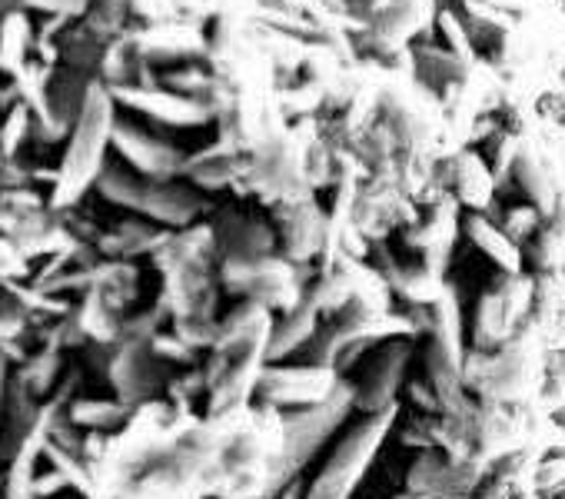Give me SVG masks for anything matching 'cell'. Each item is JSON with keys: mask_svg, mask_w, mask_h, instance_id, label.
Here are the masks:
<instances>
[{"mask_svg": "<svg viewBox=\"0 0 565 499\" xmlns=\"http://www.w3.org/2000/svg\"><path fill=\"white\" fill-rule=\"evenodd\" d=\"M390 423H393V410H380L366 423H360L340 443V449L330 456V463L317 476V482L307 492V499H350L353 489H356V482L370 469V463H373V456H376V449H380Z\"/></svg>", "mask_w": 565, "mask_h": 499, "instance_id": "6da1fadb", "label": "cell"}, {"mask_svg": "<svg viewBox=\"0 0 565 499\" xmlns=\"http://www.w3.org/2000/svg\"><path fill=\"white\" fill-rule=\"evenodd\" d=\"M110 114H107V104L104 97L90 100V107L84 110V120L77 127V140L67 153V163H64V177H61V203L74 200L94 177L97 163H100V150H104V140H107V124Z\"/></svg>", "mask_w": 565, "mask_h": 499, "instance_id": "7a4b0ae2", "label": "cell"}, {"mask_svg": "<svg viewBox=\"0 0 565 499\" xmlns=\"http://www.w3.org/2000/svg\"><path fill=\"white\" fill-rule=\"evenodd\" d=\"M104 190L110 197H117L120 203H134V206L160 216V220H177V223L190 220L196 213V206H200L196 197L186 193V190H173V187H160V183L147 187V183H137V180H130V177H124L117 170H110V177L104 180Z\"/></svg>", "mask_w": 565, "mask_h": 499, "instance_id": "3957f363", "label": "cell"}, {"mask_svg": "<svg viewBox=\"0 0 565 499\" xmlns=\"http://www.w3.org/2000/svg\"><path fill=\"white\" fill-rule=\"evenodd\" d=\"M276 403H323L333 393V373L320 367L303 370H269L259 386Z\"/></svg>", "mask_w": 565, "mask_h": 499, "instance_id": "277c9868", "label": "cell"}, {"mask_svg": "<svg viewBox=\"0 0 565 499\" xmlns=\"http://www.w3.org/2000/svg\"><path fill=\"white\" fill-rule=\"evenodd\" d=\"M117 140H120V150H124L140 170H147V173H153V177H163L167 170L177 167V153H173L167 144H157L153 137H147V134H140V130L124 127V130H117Z\"/></svg>", "mask_w": 565, "mask_h": 499, "instance_id": "5b68a950", "label": "cell"}, {"mask_svg": "<svg viewBox=\"0 0 565 499\" xmlns=\"http://www.w3.org/2000/svg\"><path fill=\"white\" fill-rule=\"evenodd\" d=\"M403 357H406V350H393V353H383L380 357V363L370 370L366 386H360V403H366L376 413L386 406V400L393 393V383H396V376L403 370Z\"/></svg>", "mask_w": 565, "mask_h": 499, "instance_id": "8992f818", "label": "cell"}, {"mask_svg": "<svg viewBox=\"0 0 565 499\" xmlns=\"http://www.w3.org/2000/svg\"><path fill=\"white\" fill-rule=\"evenodd\" d=\"M310 327H313V314H294V317L287 320V330L279 327V330L273 333L266 357H279V353L297 350V347L310 337Z\"/></svg>", "mask_w": 565, "mask_h": 499, "instance_id": "52a82bcc", "label": "cell"}, {"mask_svg": "<svg viewBox=\"0 0 565 499\" xmlns=\"http://www.w3.org/2000/svg\"><path fill=\"white\" fill-rule=\"evenodd\" d=\"M31 486H34V473H31L28 456H24L21 463H14V473H11V499H34Z\"/></svg>", "mask_w": 565, "mask_h": 499, "instance_id": "ba28073f", "label": "cell"}, {"mask_svg": "<svg viewBox=\"0 0 565 499\" xmlns=\"http://www.w3.org/2000/svg\"><path fill=\"white\" fill-rule=\"evenodd\" d=\"M120 413L117 406H104V403H81L77 406V420L81 423H114Z\"/></svg>", "mask_w": 565, "mask_h": 499, "instance_id": "9c48e42d", "label": "cell"}, {"mask_svg": "<svg viewBox=\"0 0 565 499\" xmlns=\"http://www.w3.org/2000/svg\"><path fill=\"white\" fill-rule=\"evenodd\" d=\"M4 270H11V261H8V250L0 246V274H4Z\"/></svg>", "mask_w": 565, "mask_h": 499, "instance_id": "30bf717a", "label": "cell"}]
</instances>
